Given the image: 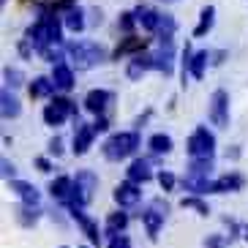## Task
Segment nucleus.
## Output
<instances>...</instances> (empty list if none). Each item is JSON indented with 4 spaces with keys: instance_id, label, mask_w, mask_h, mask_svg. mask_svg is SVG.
Instances as JSON below:
<instances>
[{
    "instance_id": "obj_12",
    "label": "nucleus",
    "mask_w": 248,
    "mask_h": 248,
    "mask_svg": "<svg viewBox=\"0 0 248 248\" xmlns=\"http://www.w3.org/2000/svg\"><path fill=\"white\" fill-rule=\"evenodd\" d=\"M52 82H55L58 90H71L74 88V71L66 63H55V68H52Z\"/></svg>"
},
{
    "instance_id": "obj_24",
    "label": "nucleus",
    "mask_w": 248,
    "mask_h": 248,
    "mask_svg": "<svg viewBox=\"0 0 248 248\" xmlns=\"http://www.w3.org/2000/svg\"><path fill=\"white\" fill-rule=\"evenodd\" d=\"M243 177L240 175H226L221 180H216V194H226V191H240Z\"/></svg>"
},
{
    "instance_id": "obj_39",
    "label": "nucleus",
    "mask_w": 248,
    "mask_h": 248,
    "mask_svg": "<svg viewBox=\"0 0 248 248\" xmlns=\"http://www.w3.org/2000/svg\"><path fill=\"white\" fill-rule=\"evenodd\" d=\"M93 128H95V134H98V131H107V128H109V123H107V117H98V120L93 123Z\"/></svg>"
},
{
    "instance_id": "obj_15",
    "label": "nucleus",
    "mask_w": 248,
    "mask_h": 248,
    "mask_svg": "<svg viewBox=\"0 0 248 248\" xmlns=\"http://www.w3.org/2000/svg\"><path fill=\"white\" fill-rule=\"evenodd\" d=\"M71 191H74V180L71 177H58V180H52V186H49V194L55 199H60V202H68L71 199Z\"/></svg>"
},
{
    "instance_id": "obj_30",
    "label": "nucleus",
    "mask_w": 248,
    "mask_h": 248,
    "mask_svg": "<svg viewBox=\"0 0 248 248\" xmlns=\"http://www.w3.org/2000/svg\"><path fill=\"white\" fill-rule=\"evenodd\" d=\"M175 19H172V16L169 14H164L161 16V25H158V30H161V38H172V33H175Z\"/></svg>"
},
{
    "instance_id": "obj_36",
    "label": "nucleus",
    "mask_w": 248,
    "mask_h": 248,
    "mask_svg": "<svg viewBox=\"0 0 248 248\" xmlns=\"http://www.w3.org/2000/svg\"><path fill=\"white\" fill-rule=\"evenodd\" d=\"M109 248H131V240H128L125 234H117V237H112Z\"/></svg>"
},
{
    "instance_id": "obj_5",
    "label": "nucleus",
    "mask_w": 248,
    "mask_h": 248,
    "mask_svg": "<svg viewBox=\"0 0 248 248\" xmlns=\"http://www.w3.org/2000/svg\"><path fill=\"white\" fill-rule=\"evenodd\" d=\"M213 150H216V137H213L204 125H199L197 131L188 137V155L194 161L199 158H213Z\"/></svg>"
},
{
    "instance_id": "obj_16",
    "label": "nucleus",
    "mask_w": 248,
    "mask_h": 248,
    "mask_svg": "<svg viewBox=\"0 0 248 248\" xmlns=\"http://www.w3.org/2000/svg\"><path fill=\"white\" fill-rule=\"evenodd\" d=\"M150 177H153V172H150V164H147L145 158H137L131 167H128V180L131 183H147Z\"/></svg>"
},
{
    "instance_id": "obj_43",
    "label": "nucleus",
    "mask_w": 248,
    "mask_h": 248,
    "mask_svg": "<svg viewBox=\"0 0 248 248\" xmlns=\"http://www.w3.org/2000/svg\"><path fill=\"white\" fill-rule=\"evenodd\" d=\"M0 3H6V0H0Z\"/></svg>"
},
{
    "instance_id": "obj_22",
    "label": "nucleus",
    "mask_w": 248,
    "mask_h": 248,
    "mask_svg": "<svg viewBox=\"0 0 248 248\" xmlns=\"http://www.w3.org/2000/svg\"><path fill=\"white\" fill-rule=\"evenodd\" d=\"M55 88V82H52V77H36L33 79V85H30V95L33 98H44V95H49Z\"/></svg>"
},
{
    "instance_id": "obj_4",
    "label": "nucleus",
    "mask_w": 248,
    "mask_h": 248,
    "mask_svg": "<svg viewBox=\"0 0 248 248\" xmlns=\"http://www.w3.org/2000/svg\"><path fill=\"white\" fill-rule=\"evenodd\" d=\"M139 147V134L134 131H123V134H112L107 142H104V155L109 161H120L125 155H131Z\"/></svg>"
},
{
    "instance_id": "obj_34",
    "label": "nucleus",
    "mask_w": 248,
    "mask_h": 248,
    "mask_svg": "<svg viewBox=\"0 0 248 248\" xmlns=\"http://www.w3.org/2000/svg\"><path fill=\"white\" fill-rule=\"evenodd\" d=\"M158 183H161V188H164V191H169L172 186H175V175H172V172H161Z\"/></svg>"
},
{
    "instance_id": "obj_9",
    "label": "nucleus",
    "mask_w": 248,
    "mask_h": 248,
    "mask_svg": "<svg viewBox=\"0 0 248 248\" xmlns=\"http://www.w3.org/2000/svg\"><path fill=\"white\" fill-rule=\"evenodd\" d=\"M93 137H95V128L93 125H85L77 120V134H74V153L82 155V153H88L90 145H93Z\"/></svg>"
},
{
    "instance_id": "obj_31",
    "label": "nucleus",
    "mask_w": 248,
    "mask_h": 248,
    "mask_svg": "<svg viewBox=\"0 0 248 248\" xmlns=\"http://www.w3.org/2000/svg\"><path fill=\"white\" fill-rule=\"evenodd\" d=\"M6 85H11V88L25 85V74L19 71V68H6Z\"/></svg>"
},
{
    "instance_id": "obj_37",
    "label": "nucleus",
    "mask_w": 248,
    "mask_h": 248,
    "mask_svg": "<svg viewBox=\"0 0 248 248\" xmlns=\"http://www.w3.org/2000/svg\"><path fill=\"white\" fill-rule=\"evenodd\" d=\"M204 248H224V237H221V234H213V237H207Z\"/></svg>"
},
{
    "instance_id": "obj_26",
    "label": "nucleus",
    "mask_w": 248,
    "mask_h": 248,
    "mask_svg": "<svg viewBox=\"0 0 248 248\" xmlns=\"http://www.w3.org/2000/svg\"><path fill=\"white\" fill-rule=\"evenodd\" d=\"M3 117H19V112H22V107H19V101H16L14 95L8 93V88L3 90Z\"/></svg>"
},
{
    "instance_id": "obj_32",
    "label": "nucleus",
    "mask_w": 248,
    "mask_h": 248,
    "mask_svg": "<svg viewBox=\"0 0 248 248\" xmlns=\"http://www.w3.org/2000/svg\"><path fill=\"white\" fill-rule=\"evenodd\" d=\"M180 204H183V207H194V210H199V216H207V213H210V207H207L204 202H199L197 197H186Z\"/></svg>"
},
{
    "instance_id": "obj_25",
    "label": "nucleus",
    "mask_w": 248,
    "mask_h": 248,
    "mask_svg": "<svg viewBox=\"0 0 248 248\" xmlns=\"http://www.w3.org/2000/svg\"><path fill=\"white\" fill-rule=\"evenodd\" d=\"M125 224H128V216H125V213H112L109 218H107V234L117 237V234L125 229Z\"/></svg>"
},
{
    "instance_id": "obj_23",
    "label": "nucleus",
    "mask_w": 248,
    "mask_h": 248,
    "mask_svg": "<svg viewBox=\"0 0 248 248\" xmlns=\"http://www.w3.org/2000/svg\"><path fill=\"white\" fill-rule=\"evenodd\" d=\"M63 22H66V28L71 30V33H82V30H85V11H82V8H71V11H68L66 16H63Z\"/></svg>"
},
{
    "instance_id": "obj_17",
    "label": "nucleus",
    "mask_w": 248,
    "mask_h": 248,
    "mask_svg": "<svg viewBox=\"0 0 248 248\" xmlns=\"http://www.w3.org/2000/svg\"><path fill=\"white\" fill-rule=\"evenodd\" d=\"M213 22H216V8H213V6H204L202 14H199V25L194 28V38L207 36V33H210V28H213Z\"/></svg>"
},
{
    "instance_id": "obj_38",
    "label": "nucleus",
    "mask_w": 248,
    "mask_h": 248,
    "mask_svg": "<svg viewBox=\"0 0 248 248\" xmlns=\"http://www.w3.org/2000/svg\"><path fill=\"white\" fill-rule=\"evenodd\" d=\"M49 153H55V155L63 153V142H60V137H55V139L49 142Z\"/></svg>"
},
{
    "instance_id": "obj_29",
    "label": "nucleus",
    "mask_w": 248,
    "mask_h": 248,
    "mask_svg": "<svg viewBox=\"0 0 248 248\" xmlns=\"http://www.w3.org/2000/svg\"><path fill=\"white\" fill-rule=\"evenodd\" d=\"M213 169V161L210 158H199V161H191V175L194 177H204L207 172Z\"/></svg>"
},
{
    "instance_id": "obj_19",
    "label": "nucleus",
    "mask_w": 248,
    "mask_h": 248,
    "mask_svg": "<svg viewBox=\"0 0 248 248\" xmlns=\"http://www.w3.org/2000/svg\"><path fill=\"white\" fill-rule=\"evenodd\" d=\"M147 46V38H137V36H128L125 41H120V46L115 49V60L125 58V55H131V52H139Z\"/></svg>"
},
{
    "instance_id": "obj_1",
    "label": "nucleus",
    "mask_w": 248,
    "mask_h": 248,
    "mask_svg": "<svg viewBox=\"0 0 248 248\" xmlns=\"http://www.w3.org/2000/svg\"><path fill=\"white\" fill-rule=\"evenodd\" d=\"M28 41L33 44V49L38 52H46L49 49V44L58 46L63 38H60V19L55 14H41L38 16L36 25H30L28 28Z\"/></svg>"
},
{
    "instance_id": "obj_33",
    "label": "nucleus",
    "mask_w": 248,
    "mask_h": 248,
    "mask_svg": "<svg viewBox=\"0 0 248 248\" xmlns=\"http://www.w3.org/2000/svg\"><path fill=\"white\" fill-rule=\"evenodd\" d=\"M117 22H120V28H123L125 33H131L134 25H137V14H134V11H125V14H120V19H117Z\"/></svg>"
},
{
    "instance_id": "obj_8",
    "label": "nucleus",
    "mask_w": 248,
    "mask_h": 248,
    "mask_svg": "<svg viewBox=\"0 0 248 248\" xmlns=\"http://www.w3.org/2000/svg\"><path fill=\"white\" fill-rule=\"evenodd\" d=\"M164 218H167V204L161 202V199H155V202L150 204V210L142 213V221H145V229H147V234H150V237H155V234H158Z\"/></svg>"
},
{
    "instance_id": "obj_35",
    "label": "nucleus",
    "mask_w": 248,
    "mask_h": 248,
    "mask_svg": "<svg viewBox=\"0 0 248 248\" xmlns=\"http://www.w3.org/2000/svg\"><path fill=\"white\" fill-rule=\"evenodd\" d=\"M52 8H55V11H66L68 14L71 8H77V0H55V6Z\"/></svg>"
},
{
    "instance_id": "obj_6",
    "label": "nucleus",
    "mask_w": 248,
    "mask_h": 248,
    "mask_svg": "<svg viewBox=\"0 0 248 248\" xmlns=\"http://www.w3.org/2000/svg\"><path fill=\"white\" fill-rule=\"evenodd\" d=\"M207 117H210V123L218 125V128H226V125H229V95H226V90H216V93L210 95Z\"/></svg>"
},
{
    "instance_id": "obj_14",
    "label": "nucleus",
    "mask_w": 248,
    "mask_h": 248,
    "mask_svg": "<svg viewBox=\"0 0 248 248\" xmlns=\"http://www.w3.org/2000/svg\"><path fill=\"white\" fill-rule=\"evenodd\" d=\"M134 14H137V22L142 25L145 30H158V25H161L158 11H153V8H147V6H137L134 8Z\"/></svg>"
},
{
    "instance_id": "obj_2",
    "label": "nucleus",
    "mask_w": 248,
    "mask_h": 248,
    "mask_svg": "<svg viewBox=\"0 0 248 248\" xmlns=\"http://www.w3.org/2000/svg\"><path fill=\"white\" fill-rule=\"evenodd\" d=\"M66 52L71 55L74 66L79 68V71L95 68L107 60V49H104L101 44H95V41H74V44H68Z\"/></svg>"
},
{
    "instance_id": "obj_28",
    "label": "nucleus",
    "mask_w": 248,
    "mask_h": 248,
    "mask_svg": "<svg viewBox=\"0 0 248 248\" xmlns=\"http://www.w3.org/2000/svg\"><path fill=\"white\" fill-rule=\"evenodd\" d=\"M16 221H19L22 226H30V224L38 221V213L33 210V207H16Z\"/></svg>"
},
{
    "instance_id": "obj_3",
    "label": "nucleus",
    "mask_w": 248,
    "mask_h": 248,
    "mask_svg": "<svg viewBox=\"0 0 248 248\" xmlns=\"http://www.w3.org/2000/svg\"><path fill=\"white\" fill-rule=\"evenodd\" d=\"M95 188H98V177H95V172H90V169H82V172H77V177H74L71 199H68L71 210H82V207L90 202V197H93Z\"/></svg>"
},
{
    "instance_id": "obj_40",
    "label": "nucleus",
    "mask_w": 248,
    "mask_h": 248,
    "mask_svg": "<svg viewBox=\"0 0 248 248\" xmlns=\"http://www.w3.org/2000/svg\"><path fill=\"white\" fill-rule=\"evenodd\" d=\"M36 167L41 169V172H49V169H52V164H49L46 158H36Z\"/></svg>"
},
{
    "instance_id": "obj_20",
    "label": "nucleus",
    "mask_w": 248,
    "mask_h": 248,
    "mask_svg": "<svg viewBox=\"0 0 248 248\" xmlns=\"http://www.w3.org/2000/svg\"><path fill=\"white\" fill-rule=\"evenodd\" d=\"M71 216H74L77 221H79V226L85 229V234L90 237V243H93V246H98V243H101V234H98V226H95L93 221H90V218H88V216H85L82 210H71Z\"/></svg>"
},
{
    "instance_id": "obj_10",
    "label": "nucleus",
    "mask_w": 248,
    "mask_h": 248,
    "mask_svg": "<svg viewBox=\"0 0 248 248\" xmlns=\"http://www.w3.org/2000/svg\"><path fill=\"white\" fill-rule=\"evenodd\" d=\"M115 202L120 204V207H131V204L139 202V188H137V183H120L115 188Z\"/></svg>"
},
{
    "instance_id": "obj_44",
    "label": "nucleus",
    "mask_w": 248,
    "mask_h": 248,
    "mask_svg": "<svg viewBox=\"0 0 248 248\" xmlns=\"http://www.w3.org/2000/svg\"><path fill=\"white\" fill-rule=\"evenodd\" d=\"M63 248H66V246H63Z\"/></svg>"
},
{
    "instance_id": "obj_11",
    "label": "nucleus",
    "mask_w": 248,
    "mask_h": 248,
    "mask_svg": "<svg viewBox=\"0 0 248 248\" xmlns=\"http://www.w3.org/2000/svg\"><path fill=\"white\" fill-rule=\"evenodd\" d=\"M112 101V93L109 90H90L88 95H85V109H90V112H95V115H101L104 109H107V104Z\"/></svg>"
},
{
    "instance_id": "obj_27",
    "label": "nucleus",
    "mask_w": 248,
    "mask_h": 248,
    "mask_svg": "<svg viewBox=\"0 0 248 248\" xmlns=\"http://www.w3.org/2000/svg\"><path fill=\"white\" fill-rule=\"evenodd\" d=\"M150 150H153V153H169V150H172V137H167V134L150 137Z\"/></svg>"
},
{
    "instance_id": "obj_13",
    "label": "nucleus",
    "mask_w": 248,
    "mask_h": 248,
    "mask_svg": "<svg viewBox=\"0 0 248 248\" xmlns=\"http://www.w3.org/2000/svg\"><path fill=\"white\" fill-rule=\"evenodd\" d=\"M147 68H155V58L153 55H134V60L128 63V79H139Z\"/></svg>"
},
{
    "instance_id": "obj_7",
    "label": "nucleus",
    "mask_w": 248,
    "mask_h": 248,
    "mask_svg": "<svg viewBox=\"0 0 248 248\" xmlns=\"http://www.w3.org/2000/svg\"><path fill=\"white\" fill-rule=\"evenodd\" d=\"M68 115H77V107H74L68 98H55V101H52L49 107L44 109L46 125H63Z\"/></svg>"
},
{
    "instance_id": "obj_41",
    "label": "nucleus",
    "mask_w": 248,
    "mask_h": 248,
    "mask_svg": "<svg viewBox=\"0 0 248 248\" xmlns=\"http://www.w3.org/2000/svg\"><path fill=\"white\" fill-rule=\"evenodd\" d=\"M3 175H6V177H11V175H14V167H11L8 161H3Z\"/></svg>"
},
{
    "instance_id": "obj_21",
    "label": "nucleus",
    "mask_w": 248,
    "mask_h": 248,
    "mask_svg": "<svg viewBox=\"0 0 248 248\" xmlns=\"http://www.w3.org/2000/svg\"><path fill=\"white\" fill-rule=\"evenodd\" d=\"M207 60H210V52L202 49V52H194V58L188 63V74L194 79H202L204 77V66H207Z\"/></svg>"
},
{
    "instance_id": "obj_42",
    "label": "nucleus",
    "mask_w": 248,
    "mask_h": 248,
    "mask_svg": "<svg viewBox=\"0 0 248 248\" xmlns=\"http://www.w3.org/2000/svg\"><path fill=\"white\" fill-rule=\"evenodd\" d=\"M246 240H248V229H246Z\"/></svg>"
},
{
    "instance_id": "obj_18",
    "label": "nucleus",
    "mask_w": 248,
    "mask_h": 248,
    "mask_svg": "<svg viewBox=\"0 0 248 248\" xmlns=\"http://www.w3.org/2000/svg\"><path fill=\"white\" fill-rule=\"evenodd\" d=\"M11 191H16V194L25 199V204H28V207H36V204H38V191H36V186L22 183V180H14V183H11Z\"/></svg>"
}]
</instances>
